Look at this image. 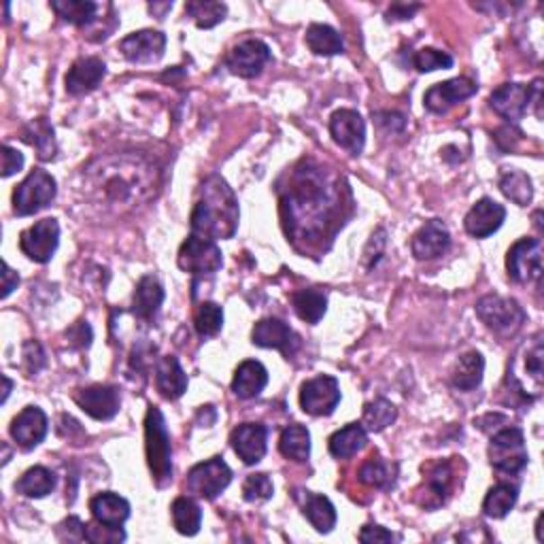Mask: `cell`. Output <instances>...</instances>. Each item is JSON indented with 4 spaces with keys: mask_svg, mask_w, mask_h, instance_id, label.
<instances>
[{
    "mask_svg": "<svg viewBox=\"0 0 544 544\" xmlns=\"http://www.w3.org/2000/svg\"><path fill=\"white\" fill-rule=\"evenodd\" d=\"M238 227V201L232 187L219 174H210L198 190L192 210V230L210 241L232 238Z\"/></svg>",
    "mask_w": 544,
    "mask_h": 544,
    "instance_id": "6da1fadb",
    "label": "cell"
},
{
    "mask_svg": "<svg viewBox=\"0 0 544 544\" xmlns=\"http://www.w3.org/2000/svg\"><path fill=\"white\" fill-rule=\"evenodd\" d=\"M145 453L157 487H166L173 481V449L166 421L160 408L149 406L145 417Z\"/></svg>",
    "mask_w": 544,
    "mask_h": 544,
    "instance_id": "7a4b0ae2",
    "label": "cell"
},
{
    "mask_svg": "<svg viewBox=\"0 0 544 544\" xmlns=\"http://www.w3.org/2000/svg\"><path fill=\"white\" fill-rule=\"evenodd\" d=\"M130 168V166H128ZM128 168H101V171H94V179H96L98 190H103V196L111 201L113 204H128L134 198L145 196L151 187V179H138L134 181V177H143V174H149V168H143L138 174L134 177H128Z\"/></svg>",
    "mask_w": 544,
    "mask_h": 544,
    "instance_id": "3957f363",
    "label": "cell"
},
{
    "mask_svg": "<svg viewBox=\"0 0 544 544\" xmlns=\"http://www.w3.org/2000/svg\"><path fill=\"white\" fill-rule=\"evenodd\" d=\"M56 179L43 168H34L13 192V210L20 218L39 213L56 198Z\"/></svg>",
    "mask_w": 544,
    "mask_h": 544,
    "instance_id": "277c9868",
    "label": "cell"
},
{
    "mask_svg": "<svg viewBox=\"0 0 544 544\" xmlns=\"http://www.w3.org/2000/svg\"><path fill=\"white\" fill-rule=\"evenodd\" d=\"M489 461L495 470L506 475H517L528 466V447L525 436L519 428H504L491 438Z\"/></svg>",
    "mask_w": 544,
    "mask_h": 544,
    "instance_id": "5b68a950",
    "label": "cell"
},
{
    "mask_svg": "<svg viewBox=\"0 0 544 544\" xmlns=\"http://www.w3.org/2000/svg\"><path fill=\"white\" fill-rule=\"evenodd\" d=\"M177 264L181 271L192 274H213L224 264V257H221L218 243L192 232L187 241L181 245Z\"/></svg>",
    "mask_w": 544,
    "mask_h": 544,
    "instance_id": "8992f818",
    "label": "cell"
},
{
    "mask_svg": "<svg viewBox=\"0 0 544 544\" xmlns=\"http://www.w3.org/2000/svg\"><path fill=\"white\" fill-rule=\"evenodd\" d=\"M477 315L489 330L498 334H514L525 321V311L517 300L500 296H485L477 304Z\"/></svg>",
    "mask_w": 544,
    "mask_h": 544,
    "instance_id": "52a82bcc",
    "label": "cell"
},
{
    "mask_svg": "<svg viewBox=\"0 0 544 544\" xmlns=\"http://www.w3.org/2000/svg\"><path fill=\"white\" fill-rule=\"evenodd\" d=\"M232 481V470L221 458L194 466L187 475V491L202 500H215Z\"/></svg>",
    "mask_w": 544,
    "mask_h": 544,
    "instance_id": "ba28073f",
    "label": "cell"
},
{
    "mask_svg": "<svg viewBox=\"0 0 544 544\" xmlns=\"http://www.w3.org/2000/svg\"><path fill=\"white\" fill-rule=\"evenodd\" d=\"M341 402V385L330 374H321L307 381L300 389V406L313 417H327Z\"/></svg>",
    "mask_w": 544,
    "mask_h": 544,
    "instance_id": "9c48e42d",
    "label": "cell"
},
{
    "mask_svg": "<svg viewBox=\"0 0 544 544\" xmlns=\"http://www.w3.org/2000/svg\"><path fill=\"white\" fill-rule=\"evenodd\" d=\"M508 277L517 283H530L542 274V243L538 238H522L506 254Z\"/></svg>",
    "mask_w": 544,
    "mask_h": 544,
    "instance_id": "30bf717a",
    "label": "cell"
},
{
    "mask_svg": "<svg viewBox=\"0 0 544 544\" xmlns=\"http://www.w3.org/2000/svg\"><path fill=\"white\" fill-rule=\"evenodd\" d=\"M60 243V226L56 219H40L37 224L22 232L20 249L32 262L47 264L51 260Z\"/></svg>",
    "mask_w": 544,
    "mask_h": 544,
    "instance_id": "8fae6325",
    "label": "cell"
},
{
    "mask_svg": "<svg viewBox=\"0 0 544 544\" xmlns=\"http://www.w3.org/2000/svg\"><path fill=\"white\" fill-rule=\"evenodd\" d=\"M271 47L257 39H247L243 43H238L234 49L227 54V68L232 75L243 79H254L264 70V67L271 62Z\"/></svg>",
    "mask_w": 544,
    "mask_h": 544,
    "instance_id": "7c38bea8",
    "label": "cell"
},
{
    "mask_svg": "<svg viewBox=\"0 0 544 544\" xmlns=\"http://www.w3.org/2000/svg\"><path fill=\"white\" fill-rule=\"evenodd\" d=\"M330 134L351 156H360L366 143V124L353 109H341L330 117Z\"/></svg>",
    "mask_w": 544,
    "mask_h": 544,
    "instance_id": "4fadbf2b",
    "label": "cell"
},
{
    "mask_svg": "<svg viewBox=\"0 0 544 544\" xmlns=\"http://www.w3.org/2000/svg\"><path fill=\"white\" fill-rule=\"evenodd\" d=\"M478 85L472 79L458 77L442 81L434 87H430L424 96V104L428 107L432 113H447L449 109H453L455 104H459L466 98H470L472 94H477Z\"/></svg>",
    "mask_w": 544,
    "mask_h": 544,
    "instance_id": "5bb4252c",
    "label": "cell"
},
{
    "mask_svg": "<svg viewBox=\"0 0 544 544\" xmlns=\"http://www.w3.org/2000/svg\"><path fill=\"white\" fill-rule=\"evenodd\" d=\"M166 49V37L160 31H138L128 34L120 43V51L128 62L151 64L157 62Z\"/></svg>",
    "mask_w": 544,
    "mask_h": 544,
    "instance_id": "9a60e30c",
    "label": "cell"
},
{
    "mask_svg": "<svg viewBox=\"0 0 544 544\" xmlns=\"http://www.w3.org/2000/svg\"><path fill=\"white\" fill-rule=\"evenodd\" d=\"M75 402L81 411L96 421H109L120 413V391L109 385H92V388L79 389L75 394Z\"/></svg>",
    "mask_w": 544,
    "mask_h": 544,
    "instance_id": "2e32d148",
    "label": "cell"
},
{
    "mask_svg": "<svg viewBox=\"0 0 544 544\" xmlns=\"http://www.w3.org/2000/svg\"><path fill=\"white\" fill-rule=\"evenodd\" d=\"M491 109L508 121H519L531 104V87L522 84H504L489 96Z\"/></svg>",
    "mask_w": 544,
    "mask_h": 544,
    "instance_id": "e0dca14e",
    "label": "cell"
},
{
    "mask_svg": "<svg viewBox=\"0 0 544 544\" xmlns=\"http://www.w3.org/2000/svg\"><path fill=\"white\" fill-rule=\"evenodd\" d=\"M506 219V209L491 198H481L475 207L468 210L464 226L466 232L475 238H487L500 230Z\"/></svg>",
    "mask_w": 544,
    "mask_h": 544,
    "instance_id": "ac0fdd59",
    "label": "cell"
},
{
    "mask_svg": "<svg viewBox=\"0 0 544 544\" xmlns=\"http://www.w3.org/2000/svg\"><path fill=\"white\" fill-rule=\"evenodd\" d=\"M47 430H49V424L39 406H26L11 424V436L23 451L39 447L45 441Z\"/></svg>",
    "mask_w": 544,
    "mask_h": 544,
    "instance_id": "d6986e66",
    "label": "cell"
},
{
    "mask_svg": "<svg viewBox=\"0 0 544 544\" xmlns=\"http://www.w3.org/2000/svg\"><path fill=\"white\" fill-rule=\"evenodd\" d=\"M234 453L247 466H254L266 455L268 430L262 424H243L232 432L230 436Z\"/></svg>",
    "mask_w": 544,
    "mask_h": 544,
    "instance_id": "ffe728a7",
    "label": "cell"
},
{
    "mask_svg": "<svg viewBox=\"0 0 544 544\" xmlns=\"http://www.w3.org/2000/svg\"><path fill=\"white\" fill-rule=\"evenodd\" d=\"M451 247V234L442 221L432 219L413 236L411 249L417 260H434Z\"/></svg>",
    "mask_w": 544,
    "mask_h": 544,
    "instance_id": "44dd1931",
    "label": "cell"
},
{
    "mask_svg": "<svg viewBox=\"0 0 544 544\" xmlns=\"http://www.w3.org/2000/svg\"><path fill=\"white\" fill-rule=\"evenodd\" d=\"M107 75V67L101 58H81L70 67L67 75V92L73 96H84L101 85Z\"/></svg>",
    "mask_w": 544,
    "mask_h": 544,
    "instance_id": "7402d4cb",
    "label": "cell"
},
{
    "mask_svg": "<svg viewBox=\"0 0 544 544\" xmlns=\"http://www.w3.org/2000/svg\"><path fill=\"white\" fill-rule=\"evenodd\" d=\"M251 341H254L257 347L279 349L283 351V353H291L298 343L291 327L285 324V321L274 317L257 321L254 332H251Z\"/></svg>",
    "mask_w": 544,
    "mask_h": 544,
    "instance_id": "603a6c76",
    "label": "cell"
},
{
    "mask_svg": "<svg viewBox=\"0 0 544 544\" xmlns=\"http://www.w3.org/2000/svg\"><path fill=\"white\" fill-rule=\"evenodd\" d=\"M90 511L98 523L111 525V528H121L126 519L130 517V504L121 495L113 491H104V494L94 495L90 502Z\"/></svg>",
    "mask_w": 544,
    "mask_h": 544,
    "instance_id": "cb8c5ba5",
    "label": "cell"
},
{
    "mask_svg": "<svg viewBox=\"0 0 544 544\" xmlns=\"http://www.w3.org/2000/svg\"><path fill=\"white\" fill-rule=\"evenodd\" d=\"M156 388L166 400H179L187 391V374L177 358H162L156 368Z\"/></svg>",
    "mask_w": 544,
    "mask_h": 544,
    "instance_id": "d4e9b609",
    "label": "cell"
},
{
    "mask_svg": "<svg viewBox=\"0 0 544 544\" xmlns=\"http://www.w3.org/2000/svg\"><path fill=\"white\" fill-rule=\"evenodd\" d=\"M266 383H268L266 368L262 366L260 361L247 360L236 368V372H234L232 391L238 397H243V400H249V397L260 396L262 389L266 388Z\"/></svg>",
    "mask_w": 544,
    "mask_h": 544,
    "instance_id": "484cf974",
    "label": "cell"
},
{
    "mask_svg": "<svg viewBox=\"0 0 544 544\" xmlns=\"http://www.w3.org/2000/svg\"><path fill=\"white\" fill-rule=\"evenodd\" d=\"M302 513L319 534H327V531H332V528L336 525V508L326 495H317L307 491L302 502Z\"/></svg>",
    "mask_w": 544,
    "mask_h": 544,
    "instance_id": "4316f807",
    "label": "cell"
},
{
    "mask_svg": "<svg viewBox=\"0 0 544 544\" xmlns=\"http://www.w3.org/2000/svg\"><path fill=\"white\" fill-rule=\"evenodd\" d=\"M483 372H485L483 355L478 353V351H468L466 355H461L458 364H455L451 381L455 388L461 391H472L481 385Z\"/></svg>",
    "mask_w": 544,
    "mask_h": 544,
    "instance_id": "83f0119b",
    "label": "cell"
},
{
    "mask_svg": "<svg viewBox=\"0 0 544 544\" xmlns=\"http://www.w3.org/2000/svg\"><path fill=\"white\" fill-rule=\"evenodd\" d=\"M368 434L361 424H349L347 428L338 430L336 434L330 438V453L338 459L353 458L355 453H360L366 447Z\"/></svg>",
    "mask_w": 544,
    "mask_h": 544,
    "instance_id": "f1b7e54d",
    "label": "cell"
},
{
    "mask_svg": "<svg viewBox=\"0 0 544 544\" xmlns=\"http://www.w3.org/2000/svg\"><path fill=\"white\" fill-rule=\"evenodd\" d=\"M164 302V290L154 277H143L134 291V315L140 319H149L157 313Z\"/></svg>",
    "mask_w": 544,
    "mask_h": 544,
    "instance_id": "f546056e",
    "label": "cell"
},
{
    "mask_svg": "<svg viewBox=\"0 0 544 544\" xmlns=\"http://www.w3.org/2000/svg\"><path fill=\"white\" fill-rule=\"evenodd\" d=\"M307 47L315 56H338L344 51L343 37L332 26L326 23H313L307 31Z\"/></svg>",
    "mask_w": 544,
    "mask_h": 544,
    "instance_id": "4dcf8cb0",
    "label": "cell"
},
{
    "mask_svg": "<svg viewBox=\"0 0 544 544\" xmlns=\"http://www.w3.org/2000/svg\"><path fill=\"white\" fill-rule=\"evenodd\" d=\"M449 485H451V470L447 466H438L434 472L417 491V502L424 508H438L444 504Z\"/></svg>",
    "mask_w": 544,
    "mask_h": 544,
    "instance_id": "1f68e13d",
    "label": "cell"
},
{
    "mask_svg": "<svg viewBox=\"0 0 544 544\" xmlns=\"http://www.w3.org/2000/svg\"><path fill=\"white\" fill-rule=\"evenodd\" d=\"M56 487V475L47 470L43 466H34L22 475L20 481L15 483L17 494L26 495V498H45Z\"/></svg>",
    "mask_w": 544,
    "mask_h": 544,
    "instance_id": "d6a6232c",
    "label": "cell"
},
{
    "mask_svg": "<svg viewBox=\"0 0 544 544\" xmlns=\"http://www.w3.org/2000/svg\"><path fill=\"white\" fill-rule=\"evenodd\" d=\"M22 138L28 145L37 147L40 160H51L56 156V138H54V128H51L47 117H39L22 130Z\"/></svg>",
    "mask_w": 544,
    "mask_h": 544,
    "instance_id": "836d02e7",
    "label": "cell"
},
{
    "mask_svg": "<svg viewBox=\"0 0 544 544\" xmlns=\"http://www.w3.org/2000/svg\"><path fill=\"white\" fill-rule=\"evenodd\" d=\"M279 449L288 459L302 464L311 455V434H308V430L304 425H290L281 434Z\"/></svg>",
    "mask_w": 544,
    "mask_h": 544,
    "instance_id": "e575fe53",
    "label": "cell"
},
{
    "mask_svg": "<svg viewBox=\"0 0 544 544\" xmlns=\"http://www.w3.org/2000/svg\"><path fill=\"white\" fill-rule=\"evenodd\" d=\"M171 514H173L174 530H177L179 534L183 536L198 534V530H201V523H202V511L194 500L181 495V498L173 502Z\"/></svg>",
    "mask_w": 544,
    "mask_h": 544,
    "instance_id": "d590c367",
    "label": "cell"
},
{
    "mask_svg": "<svg viewBox=\"0 0 544 544\" xmlns=\"http://www.w3.org/2000/svg\"><path fill=\"white\" fill-rule=\"evenodd\" d=\"M519 491L511 483H498L495 487L489 489V494L483 500V513L491 519H502L513 511L517 504Z\"/></svg>",
    "mask_w": 544,
    "mask_h": 544,
    "instance_id": "8d00e7d4",
    "label": "cell"
},
{
    "mask_svg": "<svg viewBox=\"0 0 544 544\" xmlns=\"http://www.w3.org/2000/svg\"><path fill=\"white\" fill-rule=\"evenodd\" d=\"M294 302V311L298 317L307 324H319L327 311V298L324 291L317 290H302L291 298Z\"/></svg>",
    "mask_w": 544,
    "mask_h": 544,
    "instance_id": "74e56055",
    "label": "cell"
},
{
    "mask_svg": "<svg viewBox=\"0 0 544 544\" xmlns=\"http://www.w3.org/2000/svg\"><path fill=\"white\" fill-rule=\"evenodd\" d=\"M51 9L56 11L58 17L73 26H87L96 20L98 13V4L92 0H54Z\"/></svg>",
    "mask_w": 544,
    "mask_h": 544,
    "instance_id": "f35d334b",
    "label": "cell"
},
{
    "mask_svg": "<svg viewBox=\"0 0 544 544\" xmlns=\"http://www.w3.org/2000/svg\"><path fill=\"white\" fill-rule=\"evenodd\" d=\"M185 13L196 22L198 28L209 31V28L226 20L227 7L224 3H215V0H192L185 4Z\"/></svg>",
    "mask_w": 544,
    "mask_h": 544,
    "instance_id": "ab89813d",
    "label": "cell"
},
{
    "mask_svg": "<svg viewBox=\"0 0 544 544\" xmlns=\"http://www.w3.org/2000/svg\"><path fill=\"white\" fill-rule=\"evenodd\" d=\"M500 190L508 201H513L519 207H528L534 198V187H531V179L522 171H511L502 174Z\"/></svg>",
    "mask_w": 544,
    "mask_h": 544,
    "instance_id": "60d3db41",
    "label": "cell"
},
{
    "mask_svg": "<svg viewBox=\"0 0 544 544\" xmlns=\"http://www.w3.org/2000/svg\"><path fill=\"white\" fill-rule=\"evenodd\" d=\"M396 475V468L389 466L388 461L379 459V458H370L366 461L364 466L360 468V481L368 485V487H389V485H394V477Z\"/></svg>",
    "mask_w": 544,
    "mask_h": 544,
    "instance_id": "b9f144b4",
    "label": "cell"
},
{
    "mask_svg": "<svg viewBox=\"0 0 544 544\" xmlns=\"http://www.w3.org/2000/svg\"><path fill=\"white\" fill-rule=\"evenodd\" d=\"M397 417L396 406L385 397H377L374 402H368L364 408V425L370 432H383Z\"/></svg>",
    "mask_w": 544,
    "mask_h": 544,
    "instance_id": "7bdbcfd3",
    "label": "cell"
},
{
    "mask_svg": "<svg viewBox=\"0 0 544 544\" xmlns=\"http://www.w3.org/2000/svg\"><path fill=\"white\" fill-rule=\"evenodd\" d=\"M224 326V311L219 304L215 302H202L201 308L196 311V330L198 334L209 338L215 336Z\"/></svg>",
    "mask_w": 544,
    "mask_h": 544,
    "instance_id": "ee69618b",
    "label": "cell"
},
{
    "mask_svg": "<svg viewBox=\"0 0 544 544\" xmlns=\"http://www.w3.org/2000/svg\"><path fill=\"white\" fill-rule=\"evenodd\" d=\"M413 67L419 73H434V70H444L453 67V58L447 51L434 49V47H424L413 56Z\"/></svg>",
    "mask_w": 544,
    "mask_h": 544,
    "instance_id": "f6af8a7d",
    "label": "cell"
},
{
    "mask_svg": "<svg viewBox=\"0 0 544 544\" xmlns=\"http://www.w3.org/2000/svg\"><path fill=\"white\" fill-rule=\"evenodd\" d=\"M272 481L264 472L249 475L243 483V498L247 502H264L272 498Z\"/></svg>",
    "mask_w": 544,
    "mask_h": 544,
    "instance_id": "bcb514c9",
    "label": "cell"
},
{
    "mask_svg": "<svg viewBox=\"0 0 544 544\" xmlns=\"http://www.w3.org/2000/svg\"><path fill=\"white\" fill-rule=\"evenodd\" d=\"M85 540L96 544H115L126 540V534L121 528H111V525H85Z\"/></svg>",
    "mask_w": 544,
    "mask_h": 544,
    "instance_id": "7dc6e473",
    "label": "cell"
},
{
    "mask_svg": "<svg viewBox=\"0 0 544 544\" xmlns=\"http://www.w3.org/2000/svg\"><path fill=\"white\" fill-rule=\"evenodd\" d=\"M23 166V156L20 151L11 147V145H4L3 147V177L7 179L11 174L20 173Z\"/></svg>",
    "mask_w": 544,
    "mask_h": 544,
    "instance_id": "c3c4849f",
    "label": "cell"
},
{
    "mask_svg": "<svg viewBox=\"0 0 544 544\" xmlns=\"http://www.w3.org/2000/svg\"><path fill=\"white\" fill-rule=\"evenodd\" d=\"M360 540L361 542H394L396 536L391 534V531H388L385 528H381V525H364L360 531Z\"/></svg>",
    "mask_w": 544,
    "mask_h": 544,
    "instance_id": "681fc988",
    "label": "cell"
},
{
    "mask_svg": "<svg viewBox=\"0 0 544 544\" xmlns=\"http://www.w3.org/2000/svg\"><path fill=\"white\" fill-rule=\"evenodd\" d=\"M525 368H528V372L536 379V381H540L542 379V344L540 343H536V347L528 353V364H525Z\"/></svg>",
    "mask_w": 544,
    "mask_h": 544,
    "instance_id": "f907efd6",
    "label": "cell"
},
{
    "mask_svg": "<svg viewBox=\"0 0 544 544\" xmlns=\"http://www.w3.org/2000/svg\"><path fill=\"white\" fill-rule=\"evenodd\" d=\"M23 358H26L28 372H31V374H37V366H34V360L40 361V364H45V355H43V351H40L39 343H26V347H23Z\"/></svg>",
    "mask_w": 544,
    "mask_h": 544,
    "instance_id": "816d5d0a",
    "label": "cell"
},
{
    "mask_svg": "<svg viewBox=\"0 0 544 544\" xmlns=\"http://www.w3.org/2000/svg\"><path fill=\"white\" fill-rule=\"evenodd\" d=\"M419 9H421L419 4H400V3H397L388 11V20H394V22L411 20V17L417 13Z\"/></svg>",
    "mask_w": 544,
    "mask_h": 544,
    "instance_id": "f5cc1de1",
    "label": "cell"
},
{
    "mask_svg": "<svg viewBox=\"0 0 544 544\" xmlns=\"http://www.w3.org/2000/svg\"><path fill=\"white\" fill-rule=\"evenodd\" d=\"M17 283H20L17 272L11 271L9 264H3V298H7L17 288Z\"/></svg>",
    "mask_w": 544,
    "mask_h": 544,
    "instance_id": "db71d44e",
    "label": "cell"
},
{
    "mask_svg": "<svg viewBox=\"0 0 544 544\" xmlns=\"http://www.w3.org/2000/svg\"><path fill=\"white\" fill-rule=\"evenodd\" d=\"M77 327H79V336H77V343L81 344V347H90V341H92V330H90V326H87V324H85V321H79V324H77ZM75 332H77V330H75V327H73V330H70V332H68V336H70V338H73V336H75Z\"/></svg>",
    "mask_w": 544,
    "mask_h": 544,
    "instance_id": "11a10c76",
    "label": "cell"
},
{
    "mask_svg": "<svg viewBox=\"0 0 544 544\" xmlns=\"http://www.w3.org/2000/svg\"><path fill=\"white\" fill-rule=\"evenodd\" d=\"M3 383H4V389H3V402H7V397L11 394V389H13V383H11L9 377H3Z\"/></svg>",
    "mask_w": 544,
    "mask_h": 544,
    "instance_id": "9f6ffc18",
    "label": "cell"
}]
</instances>
